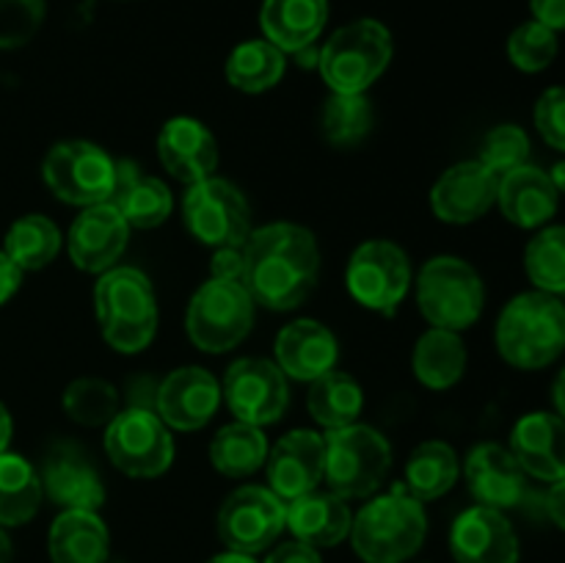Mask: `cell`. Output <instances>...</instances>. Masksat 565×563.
I'll list each match as a JSON object with an SVG mask.
<instances>
[{
	"label": "cell",
	"instance_id": "4fadbf2b",
	"mask_svg": "<svg viewBox=\"0 0 565 563\" xmlns=\"http://www.w3.org/2000/svg\"><path fill=\"white\" fill-rule=\"evenodd\" d=\"M215 528L232 552L257 555L268 550L287 528L285 502L263 486H241L224 500Z\"/></svg>",
	"mask_w": 565,
	"mask_h": 563
},
{
	"label": "cell",
	"instance_id": "484cf974",
	"mask_svg": "<svg viewBox=\"0 0 565 563\" xmlns=\"http://www.w3.org/2000/svg\"><path fill=\"white\" fill-rule=\"evenodd\" d=\"M285 522L296 541L318 550V546H337L351 535L353 513L334 491H309L285 502Z\"/></svg>",
	"mask_w": 565,
	"mask_h": 563
},
{
	"label": "cell",
	"instance_id": "f546056e",
	"mask_svg": "<svg viewBox=\"0 0 565 563\" xmlns=\"http://www.w3.org/2000/svg\"><path fill=\"white\" fill-rule=\"evenodd\" d=\"M414 375L428 390H450L467 370V346L450 329H428L414 346Z\"/></svg>",
	"mask_w": 565,
	"mask_h": 563
},
{
	"label": "cell",
	"instance_id": "603a6c76",
	"mask_svg": "<svg viewBox=\"0 0 565 563\" xmlns=\"http://www.w3.org/2000/svg\"><path fill=\"white\" fill-rule=\"evenodd\" d=\"M511 453L539 480L565 478V419L561 414L530 412L513 425Z\"/></svg>",
	"mask_w": 565,
	"mask_h": 563
},
{
	"label": "cell",
	"instance_id": "f1b7e54d",
	"mask_svg": "<svg viewBox=\"0 0 565 563\" xmlns=\"http://www.w3.org/2000/svg\"><path fill=\"white\" fill-rule=\"evenodd\" d=\"M108 528L97 511H61L47 535L53 563H105Z\"/></svg>",
	"mask_w": 565,
	"mask_h": 563
},
{
	"label": "cell",
	"instance_id": "7402d4cb",
	"mask_svg": "<svg viewBox=\"0 0 565 563\" xmlns=\"http://www.w3.org/2000/svg\"><path fill=\"white\" fill-rule=\"evenodd\" d=\"M42 491L64 511H97L105 486L88 458L72 445H55L42 467Z\"/></svg>",
	"mask_w": 565,
	"mask_h": 563
},
{
	"label": "cell",
	"instance_id": "f907efd6",
	"mask_svg": "<svg viewBox=\"0 0 565 563\" xmlns=\"http://www.w3.org/2000/svg\"><path fill=\"white\" fill-rule=\"evenodd\" d=\"M552 401H555V408L557 414L565 419V370L561 375H557L555 386H552Z\"/></svg>",
	"mask_w": 565,
	"mask_h": 563
},
{
	"label": "cell",
	"instance_id": "9c48e42d",
	"mask_svg": "<svg viewBox=\"0 0 565 563\" xmlns=\"http://www.w3.org/2000/svg\"><path fill=\"white\" fill-rule=\"evenodd\" d=\"M42 177L55 199L92 208L114 196L116 160L92 141H61L44 155Z\"/></svg>",
	"mask_w": 565,
	"mask_h": 563
},
{
	"label": "cell",
	"instance_id": "e575fe53",
	"mask_svg": "<svg viewBox=\"0 0 565 563\" xmlns=\"http://www.w3.org/2000/svg\"><path fill=\"white\" fill-rule=\"evenodd\" d=\"M61 248V232L47 215H22L9 226L3 237V252L11 263L25 274V270H42L55 259Z\"/></svg>",
	"mask_w": 565,
	"mask_h": 563
},
{
	"label": "cell",
	"instance_id": "f35d334b",
	"mask_svg": "<svg viewBox=\"0 0 565 563\" xmlns=\"http://www.w3.org/2000/svg\"><path fill=\"white\" fill-rule=\"evenodd\" d=\"M64 412L86 428L108 425L119 414V392L103 379H77L66 386Z\"/></svg>",
	"mask_w": 565,
	"mask_h": 563
},
{
	"label": "cell",
	"instance_id": "bcb514c9",
	"mask_svg": "<svg viewBox=\"0 0 565 563\" xmlns=\"http://www.w3.org/2000/svg\"><path fill=\"white\" fill-rule=\"evenodd\" d=\"M533 17L552 31H565V0H530Z\"/></svg>",
	"mask_w": 565,
	"mask_h": 563
},
{
	"label": "cell",
	"instance_id": "d590c367",
	"mask_svg": "<svg viewBox=\"0 0 565 563\" xmlns=\"http://www.w3.org/2000/svg\"><path fill=\"white\" fill-rule=\"evenodd\" d=\"M458 480V456L447 442H423L408 456L406 489L417 500H436L447 495Z\"/></svg>",
	"mask_w": 565,
	"mask_h": 563
},
{
	"label": "cell",
	"instance_id": "816d5d0a",
	"mask_svg": "<svg viewBox=\"0 0 565 563\" xmlns=\"http://www.w3.org/2000/svg\"><path fill=\"white\" fill-rule=\"evenodd\" d=\"M207 563H257L254 561V555H243V552H221V555L210 557Z\"/></svg>",
	"mask_w": 565,
	"mask_h": 563
},
{
	"label": "cell",
	"instance_id": "277c9868",
	"mask_svg": "<svg viewBox=\"0 0 565 563\" xmlns=\"http://www.w3.org/2000/svg\"><path fill=\"white\" fill-rule=\"evenodd\" d=\"M94 309L103 337L114 351L138 353L158 331V298L149 276L138 268H108L94 287Z\"/></svg>",
	"mask_w": 565,
	"mask_h": 563
},
{
	"label": "cell",
	"instance_id": "6da1fadb",
	"mask_svg": "<svg viewBox=\"0 0 565 563\" xmlns=\"http://www.w3.org/2000/svg\"><path fill=\"white\" fill-rule=\"evenodd\" d=\"M243 285L259 307L287 312L312 296L320 274V248L301 224L259 226L243 243Z\"/></svg>",
	"mask_w": 565,
	"mask_h": 563
},
{
	"label": "cell",
	"instance_id": "d6986e66",
	"mask_svg": "<svg viewBox=\"0 0 565 563\" xmlns=\"http://www.w3.org/2000/svg\"><path fill=\"white\" fill-rule=\"evenodd\" d=\"M221 403V384L204 368H180L158 386V417L177 431H196L213 419Z\"/></svg>",
	"mask_w": 565,
	"mask_h": 563
},
{
	"label": "cell",
	"instance_id": "ee69618b",
	"mask_svg": "<svg viewBox=\"0 0 565 563\" xmlns=\"http://www.w3.org/2000/svg\"><path fill=\"white\" fill-rule=\"evenodd\" d=\"M243 246H226V248H215V257L210 270H213V279H224V282H241L243 285Z\"/></svg>",
	"mask_w": 565,
	"mask_h": 563
},
{
	"label": "cell",
	"instance_id": "5bb4252c",
	"mask_svg": "<svg viewBox=\"0 0 565 563\" xmlns=\"http://www.w3.org/2000/svg\"><path fill=\"white\" fill-rule=\"evenodd\" d=\"M221 395L241 423L257 428L276 423L290 403V390L279 364L257 357H243L230 364Z\"/></svg>",
	"mask_w": 565,
	"mask_h": 563
},
{
	"label": "cell",
	"instance_id": "cb8c5ba5",
	"mask_svg": "<svg viewBox=\"0 0 565 563\" xmlns=\"http://www.w3.org/2000/svg\"><path fill=\"white\" fill-rule=\"evenodd\" d=\"M276 364L281 373L292 375L298 381H315L318 375L334 370L340 346L331 329H326L318 320H292L276 334Z\"/></svg>",
	"mask_w": 565,
	"mask_h": 563
},
{
	"label": "cell",
	"instance_id": "8d00e7d4",
	"mask_svg": "<svg viewBox=\"0 0 565 563\" xmlns=\"http://www.w3.org/2000/svg\"><path fill=\"white\" fill-rule=\"evenodd\" d=\"M326 141L334 147H356L373 127V105L364 94H331L320 116Z\"/></svg>",
	"mask_w": 565,
	"mask_h": 563
},
{
	"label": "cell",
	"instance_id": "f5cc1de1",
	"mask_svg": "<svg viewBox=\"0 0 565 563\" xmlns=\"http://www.w3.org/2000/svg\"><path fill=\"white\" fill-rule=\"evenodd\" d=\"M11 555H14V546H11V539L0 524V563H11Z\"/></svg>",
	"mask_w": 565,
	"mask_h": 563
},
{
	"label": "cell",
	"instance_id": "7c38bea8",
	"mask_svg": "<svg viewBox=\"0 0 565 563\" xmlns=\"http://www.w3.org/2000/svg\"><path fill=\"white\" fill-rule=\"evenodd\" d=\"M345 282L364 309L390 315L412 287V263L397 243L375 237L353 252Z\"/></svg>",
	"mask_w": 565,
	"mask_h": 563
},
{
	"label": "cell",
	"instance_id": "ffe728a7",
	"mask_svg": "<svg viewBox=\"0 0 565 563\" xmlns=\"http://www.w3.org/2000/svg\"><path fill=\"white\" fill-rule=\"evenodd\" d=\"M158 155L163 169L185 185L207 180L218 169L215 136L191 116H177L166 121L158 136Z\"/></svg>",
	"mask_w": 565,
	"mask_h": 563
},
{
	"label": "cell",
	"instance_id": "4dcf8cb0",
	"mask_svg": "<svg viewBox=\"0 0 565 563\" xmlns=\"http://www.w3.org/2000/svg\"><path fill=\"white\" fill-rule=\"evenodd\" d=\"M42 478L20 453H0V524L20 528L31 522L42 502Z\"/></svg>",
	"mask_w": 565,
	"mask_h": 563
},
{
	"label": "cell",
	"instance_id": "ab89813d",
	"mask_svg": "<svg viewBox=\"0 0 565 563\" xmlns=\"http://www.w3.org/2000/svg\"><path fill=\"white\" fill-rule=\"evenodd\" d=\"M508 59L522 72H541L557 59V33L530 20L519 25L508 39Z\"/></svg>",
	"mask_w": 565,
	"mask_h": 563
},
{
	"label": "cell",
	"instance_id": "f6af8a7d",
	"mask_svg": "<svg viewBox=\"0 0 565 563\" xmlns=\"http://www.w3.org/2000/svg\"><path fill=\"white\" fill-rule=\"evenodd\" d=\"M265 563H323V561H320L315 546L303 544V541H287V544L276 546V550L265 557Z\"/></svg>",
	"mask_w": 565,
	"mask_h": 563
},
{
	"label": "cell",
	"instance_id": "44dd1931",
	"mask_svg": "<svg viewBox=\"0 0 565 563\" xmlns=\"http://www.w3.org/2000/svg\"><path fill=\"white\" fill-rule=\"evenodd\" d=\"M467 484L478 506L505 511L522 502L524 497V469L508 447L497 442L475 445L467 456Z\"/></svg>",
	"mask_w": 565,
	"mask_h": 563
},
{
	"label": "cell",
	"instance_id": "d6a6232c",
	"mask_svg": "<svg viewBox=\"0 0 565 563\" xmlns=\"http://www.w3.org/2000/svg\"><path fill=\"white\" fill-rule=\"evenodd\" d=\"M268 461V442L263 428L248 423H232L210 442V464L226 478H248Z\"/></svg>",
	"mask_w": 565,
	"mask_h": 563
},
{
	"label": "cell",
	"instance_id": "ac0fdd59",
	"mask_svg": "<svg viewBox=\"0 0 565 563\" xmlns=\"http://www.w3.org/2000/svg\"><path fill=\"white\" fill-rule=\"evenodd\" d=\"M450 552L456 563H519V539L497 508L472 506L452 522Z\"/></svg>",
	"mask_w": 565,
	"mask_h": 563
},
{
	"label": "cell",
	"instance_id": "74e56055",
	"mask_svg": "<svg viewBox=\"0 0 565 563\" xmlns=\"http://www.w3.org/2000/svg\"><path fill=\"white\" fill-rule=\"evenodd\" d=\"M524 270L541 293H565V226H546L524 248Z\"/></svg>",
	"mask_w": 565,
	"mask_h": 563
},
{
	"label": "cell",
	"instance_id": "ba28073f",
	"mask_svg": "<svg viewBox=\"0 0 565 563\" xmlns=\"http://www.w3.org/2000/svg\"><path fill=\"white\" fill-rule=\"evenodd\" d=\"M254 298L241 282H224L210 276L185 312V331L204 353H226L241 346L254 323Z\"/></svg>",
	"mask_w": 565,
	"mask_h": 563
},
{
	"label": "cell",
	"instance_id": "7bdbcfd3",
	"mask_svg": "<svg viewBox=\"0 0 565 563\" xmlns=\"http://www.w3.org/2000/svg\"><path fill=\"white\" fill-rule=\"evenodd\" d=\"M535 127L552 149L565 152V86H552L535 103Z\"/></svg>",
	"mask_w": 565,
	"mask_h": 563
},
{
	"label": "cell",
	"instance_id": "30bf717a",
	"mask_svg": "<svg viewBox=\"0 0 565 563\" xmlns=\"http://www.w3.org/2000/svg\"><path fill=\"white\" fill-rule=\"evenodd\" d=\"M182 219L188 232L204 246H243L252 235V208L246 196L221 177L193 182L182 199Z\"/></svg>",
	"mask_w": 565,
	"mask_h": 563
},
{
	"label": "cell",
	"instance_id": "d4e9b609",
	"mask_svg": "<svg viewBox=\"0 0 565 563\" xmlns=\"http://www.w3.org/2000/svg\"><path fill=\"white\" fill-rule=\"evenodd\" d=\"M497 204L511 224L522 226V230H535L557 213L561 191L544 169L524 163L500 177Z\"/></svg>",
	"mask_w": 565,
	"mask_h": 563
},
{
	"label": "cell",
	"instance_id": "db71d44e",
	"mask_svg": "<svg viewBox=\"0 0 565 563\" xmlns=\"http://www.w3.org/2000/svg\"><path fill=\"white\" fill-rule=\"evenodd\" d=\"M550 177H552V182H555L557 191L565 193V160H563V163H557L555 169L550 171Z\"/></svg>",
	"mask_w": 565,
	"mask_h": 563
},
{
	"label": "cell",
	"instance_id": "52a82bcc",
	"mask_svg": "<svg viewBox=\"0 0 565 563\" xmlns=\"http://www.w3.org/2000/svg\"><path fill=\"white\" fill-rule=\"evenodd\" d=\"M392 467L390 442L370 425H345L326 436V484L342 500L379 491Z\"/></svg>",
	"mask_w": 565,
	"mask_h": 563
},
{
	"label": "cell",
	"instance_id": "2e32d148",
	"mask_svg": "<svg viewBox=\"0 0 565 563\" xmlns=\"http://www.w3.org/2000/svg\"><path fill=\"white\" fill-rule=\"evenodd\" d=\"M500 177L491 174L480 160L450 166L430 188V210L447 224H472L483 219L497 202Z\"/></svg>",
	"mask_w": 565,
	"mask_h": 563
},
{
	"label": "cell",
	"instance_id": "7dc6e473",
	"mask_svg": "<svg viewBox=\"0 0 565 563\" xmlns=\"http://www.w3.org/2000/svg\"><path fill=\"white\" fill-rule=\"evenodd\" d=\"M22 285V270L11 263L9 254L0 248V307L20 290Z\"/></svg>",
	"mask_w": 565,
	"mask_h": 563
},
{
	"label": "cell",
	"instance_id": "5b68a950",
	"mask_svg": "<svg viewBox=\"0 0 565 563\" xmlns=\"http://www.w3.org/2000/svg\"><path fill=\"white\" fill-rule=\"evenodd\" d=\"M392 33L379 20L342 25L318 53V70L334 94H364L390 66Z\"/></svg>",
	"mask_w": 565,
	"mask_h": 563
},
{
	"label": "cell",
	"instance_id": "681fc988",
	"mask_svg": "<svg viewBox=\"0 0 565 563\" xmlns=\"http://www.w3.org/2000/svg\"><path fill=\"white\" fill-rule=\"evenodd\" d=\"M11 431H14V425H11V414H9V408L0 403V453L9 450Z\"/></svg>",
	"mask_w": 565,
	"mask_h": 563
},
{
	"label": "cell",
	"instance_id": "3957f363",
	"mask_svg": "<svg viewBox=\"0 0 565 563\" xmlns=\"http://www.w3.org/2000/svg\"><path fill=\"white\" fill-rule=\"evenodd\" d=\"M428 535L423 500L403 484L370 500L351 524V541L364 563H403L414 557Z\"/></svg>",
	"mask_w": 565,
	"mask_h": 563
},
{
	"label": "cell",
	"instance_id": "8992f818",
	"mask_svg": "<svg viewBox=\"0 0 565 563\" xmlns=\"http://www.w3.org/2000/svg\"><path fill=\"white\" fill-rule=\"evenodd\" d=\"M417 304L425 320L436 329H469L483 312V279L467 259L441 254L428 259L419 270Z\"/></svg>",
	"mask_w": 565,
	"mask_h": 563
},
{
	"label": "cell",
	"instance_id": "c3c4849f",
	"mask_svg": "<svg viewBox=\"0 0 565 563\" xmlns=\"http://www.w3.org/2000/svg\"><path fill=\"white\" fill-rule=\"evenodd\" d=\"M546 511H550L552 522L565 530V478L552 484L550 495H546Z\"/></svg>",
	"mask_w": 565,
	"mask_h": 563
},
{
	"label": "cell",
	"instance_id": "7a4b0ae2",
	"mask_svg": "<svg viewBox=\"0 0 565 563\" xmlns=\"http://www.w3.org/2000/svg\"><path fill=\"white\" fill-rule=\"evenodd\" d=\"M497 351L519 370H541L565 351V304L552 293L511 298L497 320Z\"/></svg>",
	"mask_w": 565,
	"mask_h": 563
},
{
	"label": "cell",
	"instance_id": "e0dca14e",
	"mask_svg": "<svg viewBox=\"0 0 565 563\" xmlns=\"http://www.w3.org/2000/svg\"><path fill=\"white\" fill-rule=\"evenodd\" d=\"M130 226L125 215L110 202L83 208V213L72 221L66 248H70L72 263L86 274H103L114 268L116 259L125 254Z\"/></svg>",
	"mask_w": 565,
	"mask_h": 563
},
{
	"label": "cell",
	"instance_id": "b9f144b4",
	"mask_svg": "<svg viewBox=\"0 0 565 563\" xmlns=\"http://www.w3.org/2000/svg\"><path fill=\"white\" fill-rule=\"evenodd\" d=\"M44 0H0V50L31 42L44 22Z\"/></svg>",
	"mask_w": 565,
	"mask_h": 563
},
{
	"label": "cell",
	"instance_id": "83f0119b",
	"mask_svg": "<svg viewBox=\"0 0 565 563\" xmlns=\"http://www.w3.org/2000/svg\"><path fill=\"white\" fill-rule=\"evenodd\" d=\"M329 20V0H265L259 25L281 53L312 47Z\"/></svg>",
	"mask_w": 565,
	"mask_h": 563
},
{
	"label": "cell",
	"instance_id": "1f68e13d",
	"mask_svg": "<svg viewBox=\"0 0 565 563\" xmlns=\"http://www.w3.org/2000/svg\"><path fill=\"white\" fill-rule=\"evenodd\" d=\"M309 395L307 406L309 414L315 417V423L323 425V428L337 431L353 425L362 414L364 395L362 386L351 379L348 373L340 370H329V373L318 375L315 381H309Z\"/></svg>",
	"mask_w": 565,
	"mask_h": 563
},
{
	"label": "cell",
	"instance_id": "60d3db41",
	"mask_svg": "<svg viewBox=\"0 0 565 563\" xmlns=\"http://www.w3.org/2000/svg\"><path fill=\"white\" fill-rule=\"evenodd\" d=\"M530 158V138L519 125H497L480 144V163L491 174L502 177L508 171L519 169Z\"/></svg>",
	"mask_w": 565,
	"mask_h": 563
},
{
	"label": "cell",
	"instance_id": "9a60e30c",
	"mask_svg": "<svg viewBox=\"0 0 565 563\" xmlns=\"http://www.w3.org/2000/svg\"><path fill=\"white\" fill-rule=\"evenodd\" d=\"M270 491L281 502L309 495L318 489L326 472V439L318 431L298 428L281 436L268 453Z\"/></svg>",
	"mask_w": 565,
	"mask_h": 563
},
{
	"label": "cell",
	"instance_id": "4316f807",
	"mask_svg": "<svg viewBox=\"0 0 565 563\" xmlns=\"http://www.w3.org/2000/svg\"><path fill=\"white\" fill-rule=\"evenodd\" d=\"M110 204L125 215L127 226L152 230L169 219L174 199L163 180L143 174L132 160H116V185Z\"/></svg>",
	"mask_w": 565,
	"mask_h": 563
},
{
	"label": "cell",
	"instance_id": "8fae6325",
	"mask_svg": "<svg viewBox=\"0 0 565 563\" xmlns=\"http://www.w3.org/2000/svg\"><path fill=\"white\" fill-rule=\"evenodd\" d=\"M105 450L130 478H158L174 461V439L154 412L143 406L116 414L105 431Z\"/></svg>",
	"mask_w": 565,
	"mask_h": 563
},
{
	"label": "cell",
	"instance_id": "836d02e7",
	"mask_svg": "<svg viewBox=\"0 0 565 563\" xmlns=\"http://www.w3.org/2000/svg\"><path fill=\"white\" fill-rule=\"evenodd\" d=\"M287 59L268 39H252L237 44L226 59V81L232 88L246 94H259L274 88L285 77Z\"/></svg>",
	"mask_w": 565,
	"mask_h": 563
}]
</instances>
